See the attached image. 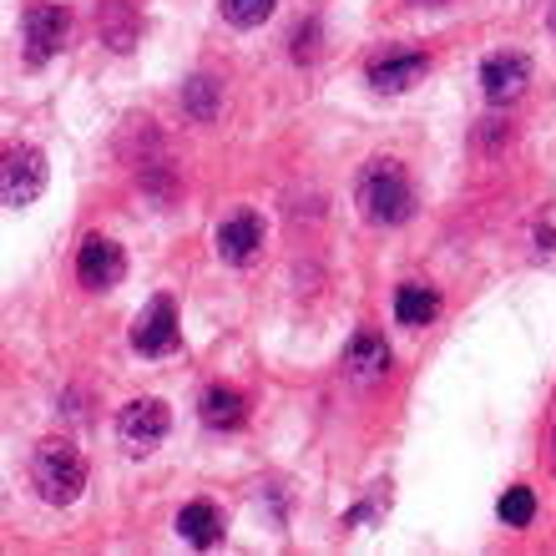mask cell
Segmentation results:
<instances>
[{
  "mask_svg": "<svg viewBox=\"0 0 556 556\" xmlns=\"http://www.w3.org/2000/svg\"><path fill=\"white\" fill-rule=\"evenodd\" d=\"M167 425H173V415H167V405L162 400H132L127 410L117 415V435L127 451H152L162 435H167Z\"/></svg>",
  "mask_w": 556,
  "mask_h": 556,
  "instance_id": "obj_6",
  "label": "cell"
},
{
  "mask_svg": "<svg viewBox=\"0 0 556 556\" xmlns=\"http://www.w3.org/2000/svg\"><path fill=\"white\" fill-rule=\"evenodd\" d=\"M46 188V157L36 152V147H11L5 152V167H0V198H5V207H30L36 198H41Z\"/></svg>",
  "mask_w": 556,
  "mask_h": 556,
  "instance_id": "obj_3",
  "label": "cell"
},
{
  "mask_svg": "<svg viewBox=\"0 0 556 556\" xmlns=\"http://www.w3.org/2000/svg\"><path fill=\"white\" fill-rule=\"evenodd\" d=\"M531 87V61L521 51H496L481 66V91L491 106H511L521 91Z\"/></svg>",
  "mask_w": 556,
  "mask_h": 556,
  "instance_id": "obj_5",
  "label": "cell"
},
{
  "mask_svg": "<svg viewBox=\"0 0 556 556\" xmlns=\"http://www.w3.org/2000/svg\"><path fill=\"white\" fill-rule=\"evenodd\" d=\"M223 15H228V26L253 30L274 15V0H223Z\"/></svg>",
  "mask_w": 556,
  "mask_h": 556,
  "instance_id": "obj_17",
  "label": "cell"
},
{
  "mask_svg": "<svg viewBox=\"0 0 556 556\" xmlns=\"http://www.w3.org/2000/svg\"><path fill=\"white\" fill-rule=\"evenodd\" d=\"M531 516H536V496H531L527 485H511V491L501 496V521H506V527H531Z\"/></svg>",
  "mask_w": 556,
  "mask_h": 556,
  "instance_id": "obj_18",
  "label": "cell"
},
{
  "mask_svg": "<svg viewBox=\"0 0 556 556\" xmlns=\"http://www.w3.org/2000/svg\"><path fill=\"white\" fill-rule=\"evenodd\" d=\"M354 203H359V213L375 228H395V223H405L415 213V188L400 162L375 157V162H365V173L354 182Z\"/></svg>",
  "mask_w": 556,
  "mask_h": 556,
  "instance_id": "obj_1",
  "label": "cell"
},
{
  "mask_svg": "<svg viewBox=\"0 0 556 556\" xmlns=\"http://www.w3.org/2000/svg\"><path fill=\"white\" fill-rule=\"evenodd\" d=\"M177 531H182V542L188 546L207 552V546L223 542V511L213 506V501H192V506H182V516H177Z\"/></svg>",
  "mask_w": 556,
  "mask_h": 556,
  "instance_id": "obj_13",
  "label": "cell"
},
{
  "mask_svg": "<svg viewBox=\"0 0 556 556\" xmlns=\"http://www.w3.org/2000/svg\"><path fill=\"white\" fill-rule=\"evenodd\" d=\"M66 36H72V11H66V5L41 0V5L26 11V56L36 61V66L56 56L61 46H66Z\"/></svg>",
  "mask_w": 556,
  "mask_h": 556,
  "instance_id": "obj_4",
  "label": "cell"
},
{
  "mask_svg": "<svg viewBox=\"0 0 556 556\" xmlns=\"http://www.w3.org/2000/svg\"><path fill=\"white\" fill-rule=\"evenodd\" d=\"M258 249H264V218L258 213H249V207H238L233 218L218 223V258L223 264H253L258 258Z\"/></svg>",
  "mask_w": 556,
  "mask_h": 556,
  "instance_id": "obj_9",
  "label": "cell"
},
{
  "mask_svg": "<svg viewBox=\"0 0 556 556\" xmlns=\"http://www.w3.org/2000/svg\"><path fill=\"white\" fill-rule=\"evenodd\" d=\"M536 258H542V264H556V207L536 223Z\"/></svg>",
  "mask_w": 556,
  "mask_h": 556,
  "instance_id": "obj_19",
  "label": "cell"
},
{
  "mask_svg": "<svg viewBox=\"0 0 556 556\" xmlns=\"http://www.w3.org/2000/svg\"><path fill=\"white\" fill-rule=\"evenodd\" d=\"M97 26H102V36H106V46H112V51H132L137 15H132V5H127V0H106L102 15H97Z\"/></svg>",
  "mask_w": 556,
  "mask_h": 556,
  "instance_id": "obj_15",
  "label": "cell"
},
{
  "mask_svg": "<svg viewBox=\"0 0 556 556\" xmlns=\"http://www.w3.org/2000/svg\"><path fill=\"white\" fill-rule=\"evenodd\" d=\"M440 314V293L425 289V283H400L395 289V319L405 329H425V324Z\"/></svg>",
  "mask_w": 556,
  "mask_h": 556,
  "instance_id": "obj_14",
  "label": "cell"
},
{
  "mask_svg": "<svg viewBox=\"0 0 556 556\" xmlns=\"http://www.w3.org/2000/svg\"><path fill=\"white\" fill-rule=\"evenodd\" d=\"M425 66H430L425 51H384L380 61H369V87L390 91V97H395V91H410L425 76Z\"/></svg>",
  "mask_w": 556,
  "mask_h": 556,
  "instance_id": "obj_10",
  "label": "cell"
},
{
  "mask_svg": "<svg viewBox=\"0 0 556 556\" xmlns=\"http://www.w3.org/2000/svg\"><path fill=\"white\" fill-rule=\"evenodd\" d=\"M552 30H556V5H552Z\"/></svg>",
  "mask_w": 556,
  "mask_h": 556,
  "instance_id": "obj_20",
  "label": "cell"
},
{
  "mask_svg": "<svg viewBox=\"0 0 556 556\" xmlns=\"http://www.w3.org/2000/svg\"><path fill=\"white\" fill-rule=\"evenodd\" d=\"M132 350L137 354H173L177 350V308H173V299H167V293H157V299L137 314Z\"/></svg>",
  "mask_w": 556,
  "mask_h": 556,
  "instance_id": "obj_8",
  "label": "cell"
},
{
  "mask_svg": "<svg viewBox=\"0 0 556 556\" xmlns=\"http://www.w3.org/2000/svg\"><path fill=\"white\" fill-rule=\"evenodd\" d=\"M122 274H127V253H122L112 238L91 233L87 243H81V253H76V278H81L87 289H117Z\"/></svg>",
  "mask_w": 556,
  "mask_h": 556,
  "instance_id": "obj_7",
  "label": "cell"
},
{
  "mask_svg": "<svg viewBox=\"0 0 556 556\" xmlns=\"http://www.w3.org/2000/svg\"><path fill=\"white\" fill-rule=\"evenodd\" d=\"M198 415H203L207 430H238V425L249 420V400L238 395V390H228V384H213L198 400Z\"/></svg>",
  "mask_w": 556,
  "mask_h": 556,
  "instance_id": "obj_12",
  "label": "cell"
},
{
  "mask_svg": "<svg viewBox=\"0 0 556 556\" xmlns=\"http://www.w3.org/2000/svg\"><path fill=\"white\" fill-rule=\"evenodd\" d=\"M218 97H223V87L213 81V76H192L188 87H182V106H188L192 122H213V112H218Z\"/></svg>",
  "mask_w": 556,
  "mask_h": 556,
  "instance_id": "obj_16",
  "label": "cell"
},
{
  "mask_svg": "<svg viewBox=\"0 0 556 556\" xmlns=\"http://www.w3.org/2000/svg\"><path fill=\"white\" fill-rule=\"evenodd\" d=\"M30 485L41 491L46 506H72L87 491V460L72 440H41L30 455Z\"/></svg>",
  "mask_w": 556,
  "mask_h": 556,
  "instance_id": "obj_2",
  "label": "cell"
},
{
  "mask_svg": "<svg viewBox=\"0 0 556 556\" xmlns=\"http://www.w3.org/2000/svg\"><path fill=\"white\" fill-rule=\"evenodd\" d=\"M344 369H350L354 384H375L390 375V344H384L380 334H369V329H359V334L350 339V350H344Z\"/></svg>",
  "mask_w": 556,
  "mask_h": 556,
  "instance_id": "obj_11",
  "label": "cell"
}]
</instances>
